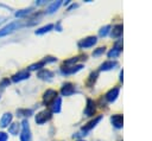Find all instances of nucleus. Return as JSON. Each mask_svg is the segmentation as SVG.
<instances>
[{
    "label": "nucleus",
    "instance_id": "obj_1",
    "mask_svg": "<svg viewBox=\"0 0 152 141\" xmlns=\"http://www.w3.org/2000/svg\"><path fill=\"white\" fill-rule=\"evenodd\" d=\"M23 26V24L20 23V21H12V23H10L8 25H6V26H4L1 30H0V37H5V36H7V34H11V33H13L15 30H18L19 27H21Z\"/></svg>",
    "mask_w": 152,
    "mask_h": 141
},
{
    "label": "nucleus",
    "instance_id": "obj_2",
    "mask_svg": "<svg viewBox=\"0 0 152 141\" xmlns=\"http://www.w3.org/2000/svg\"><path fill=\"white\" fill-rule=\"evenodd\" d=\"M20 141H32V134H31V129H30V124L27 120H23L21 122Z\"/></svg>",
    "mask_w": 152,
    "mask_h": 141
},
{
    "label": "nucleus",
    "instance_id": "obj_3",
    "mask_svg": "<svg viewBox=\"0 0 152 141\" xmlns=\"http://www.w3.org/2000/svg\"><path fill=\"white\" fill-rule=\"evenodd\" d=\"M51 117H52L51 111H49V110H42V111H39V113L36 115L34 121H36L37 124H43V123L50 121Z\"/></svg>",
    "mask_w": 152,
    "mask_h": 141
},
{
    "label": "nucleus",
    "instance_id": "obj_4",
    "mask_svg": "<svg viewBox=\"0 0 152 141\" xmlns=\"http://www.w3.org/2000/svg\"><path fill=\"white\" fill-rule=\"evenodd\" d=\"M56 98H57V91H56V90H52V89H48V90L44 92V95H43V102H44V104H46V105H51L52 102H53Z\"/></svg>",
    "mask_w": 152,
    "mask_h": 141
},
{
    "label": "nucleus",
    "instance_id": "obj_5",
    "mask_svg": "<svg viewBox=\"0 0 152 141\" xmlns=\"http://www.w3.org/2000/svg\"><path fill=\"white\" fill-rule=\"evenodd\" d=\"M96 41H97V38L90 36V37H87V38L80 40V41H78V47H80V49H87V47L94 46V45L96 44Z\"/></svg>",
    "mask_w": 152,
    "mask_h": 141
},
{
    "label": "nucleus",
    "instance_id": "obj_6",
    "mask_svg": "<svg viewBox=\"0 0 152 141\" xmlns=\"http://www.w3.org/2000/svg\"><path fill=\"white\" fill-rule=\"evenodd\" d=\"M28 77H30V71L28 70H20V71H18L17 73H14L12 76V82L18 83V82H21L24 79H27Z\"/></svg>",
    "mask_w": 152,
    "mask_h": 141
},
{
    "label": "nucleus",
    "instance_id": "obj_7",
    "mask_svg": "<svg viewBox=\"0 0 152 141\" xmlns=\"http://www.w3.org/2000/svg\"><path fill=\"white\" fill-rule=\"evenodd\" d=\"M81 69H82V65L81 64L80 65H71V66L65 65V66H62L61 68V72L63 75H71V73H75L77 71H80Z\"/></svg>",
    "mask_w": 152,
    "mask_h": 141
},
{
    "label": "nucleus",
    "instance_id": "obj_8",
    "mask_svg": "<svg viewBox=\"0 0 152 141\" xmlns=\"http://www.w3.org/2000/svg\"><path fill=\"white\" fill-rule=\"evenodd\" d=\"M12 120H13V115L11 113H5L0 118V127L1 128H7L12 123Z\"/></svg>",
    "mask_w": 152,
    "mask_h": 141
},
{
    "label": "nucleus",
    "instance_id": "obj_9",
    "mask_svg": "<svg viewBox=\"0 0 152 141\" xmlns=\"http://www.w3.org/2000/svg\"><path fill=\"white\" fill-rule=\"evenodd\" d=\"M95 102L91 100V98H88L87 100V105H86V109H84V114L87 116H94L95 114Z\"/></svg>",
    "mask_w": 152,
    "mask_h": 141
},
{
    "label": "nucleus",
    "instance_id": "obj_10",
    "mask_svg": "<svg viewBox=\"0 0 152 141\" xmlns=\"http://www.w3.org/2000/svg\"><path fill=\"white\" fill-rule=\"evenodd\" d=\"M119 91H120V89H119L118 86H115V88L110 89V90L104 95V98H106L108 102H114V101L116 100L118 95H119Z\"/></svg>",
    "mask_w": 152,
    "mask_h": 141
},
{
    "label": "nucleus",
    "instance_id": "obj_11",
    "mask_svg": "<svg viewBox=\"0 0 152 141\" xmlns=\"http://www.w3.org/2000/svg\"><path fill=\"white\" fill-rule=\"evenodd\" d=\"M61 92H62L63 96H70V95H72V94L75 92L74 84H71V83H65V84H63V86H62V89H61Z\"/></svg>",
    "mask_w": 152,
    "mask_h": 141
},
{
    "label": "nucleus",
    "instance_id": "obj_12",
    "mask_svg": "<svg viewBox=\"0 0 152 141\" xmlns=\"http://www.w3.org/2000/svg\"><path fill=\"white\" fill-rule=\"evenodd\" d=\"M101 118H102V116H101V115H100V116H96L95 118H93L91 121H89L87 124H84V126L82 127V130H83V132H88V130L93 129V128H94V127H95V126L101 121Z\"/></svg>",
    "mask_w": 152,
    "mask_h": 141
},
{
    "label": "nucleus",
    "instance_id": "obj_13",
    "mask_svg": "<svg viewBox=\"0 0 152 141\" xmlns=\"http://www.w3.org/2000/svg\"><path fill=\"white\" fill-rule=\"evenodd\" d=\"M20 127L21 124L19 122H12L7 128H8V133L12 134V135H18L19 134V130H20Z\"/></svg>",
    "mask_w": 152,
    "mask_h": 141
},
{
    "label": "nucleus",
    "instance_id": "obj_14",
    "mask_svg": "<svg viewBox=\"0 0 152 141\" xmlns=\"http://www.w3.org/2000/svg\"><path fill=\"white\" fill-rule=\"evenodd\" d=\"M121 49H122V45H121V41H119V43H116L115 44V46L108 52V57L109 58H114V57H116L119 53H120V51H121Z\"/></svg>",
    "mask_w": 152,
    "mask_h": 141
},
{
    "label": "nucleus",
    "instance_id": "obj_15",
    "mask_svg": "<svg viewBox=\"0 0 152 141\" xmlns=\"http://www.w3.org/2000/svg\"><path fill=\"white\" fill-rule=\"evenodd\" d=\"M37 76H38L39 78H42V79H50V78L53 77V72L50 71V70H40V71L37 73Z\"/></svg>",
    "mask_w": 152,
    "mask_h": 141
},
{
    "label": "nucleus",
    "instance_id": "obj_16",
    "mask_svg": "<svg viewBox=\"0 0 152 141\" xmlns=\"http://www.w3.org/2000/svg\"><path fill=\"white\" fill-rule=\"evenodd\" d=\"M61 105H62V98L61 97H57L52 104H51V110L52 113H59L61 111Z\"/></svg>",
    "mask_w": 152,
    "mask_h": 141
},
{
    "label": "nucleus",
    "instance_id": "obj_17",
    "mask_svg": "<svg viewBox=\"0 0 152 141\" xmlns=\"http://www.w3.org/2000/svg\"><path fill=\"white\" fill-rule=\"evenodd\" d=\"M110 120H112V123H113L116 128H121V127H122V116H121V115H119V114L113 115Z\"/></svg>",
    "mask_w": 152,
    "mask_h": 141
},
{
    "label": "nucleus",
    "instance_id": "obj_18",
    "mask_svg": "<svg viewBox=\"0 0 152 141\" xmlns=\"http://www.w3.org/2000/svg\"><path fill=\"white\" fill-rule=\"evenodd\" d=\"M118 65V63L116 62H113V60H108V62H104L103 64H101V66H100V70H102V71H106V70H110V69H113L114 66H116Z\"/></svg>",
    "mask_w": 152,
    "mask_h": 141
},
{
    "label": "nucleus",
    "instance_id": "obj_19",
    "mask_svg": "<svg viewBox=\"0 0 152 141\" xmlns=\"http://www.w3.org/2000/svg\"><path fill=\"white\" fill-rule=\"evenodd\" d=\"M52 28H53V25H52V24H48V25H45V26H43V27L38 28V30L36 31V34H44V33H46V32L51 31Z\"/></svg>",
    "mask_w": 152,
    "mask_h": 141
},
{
    "label": "nucleus",
    "instance_id": "obj_20",
    "mask_svg": "<svg viewBox=\"0 0 152 141\" xmlns=\"http://www.w3.org/2000/svg\"><path fill=\"white\" fill-rule=\"evenodd\" d=\"M17 115L18 116H23V117H25V116H31L32 115V110L31 109H24V108H20V109H17Z\"/></svg>",
    "mask_w": 152,
    "mask_h": 141
},
{
    "label": "nucleus",
    "instance_id": "obj_21",
    "mask_svg": "<svg viewBox=\"0 0 152 141\" xmlns=\"http://www.w3.org/2000/svg\"><path fill=\"white\" fill-rule=\"evenodd\" d=\"M61 5H62V1H56V2H52V4H51L49 7H48V11H46V12H48L49 14H51V13H53L56 9H58V7H59Z\"/></svg>",
    "mask_w": 152,
    "mask_h": 141
},
{
    "label": "nucleus",
    "instance_id": "obj_22",
    "mask_svg": "<svg viewBox=\"0 0 152 141\" xmlns=\"http://www.w3.org/2000/svg\"><path fill=\"white\" fill-rule=\"evenodd\" d=\"M122 33V25H115L113 27V31H112V36L113 37H120Z\"/></svg>",
    "mask_w": 152,
    "mask_h": 141
},
{
    "label": "nucleus",
    "instance_id": "obj_23",
    "mask_svg": "<svg viewBox=\"0 0 152 141\" xmlns=\"http://www.w3.org/2000/svg\"><path fill=\"white\" fill-rule=\"evenodd\" d=\"M31 8H25V9H20V11H18V12H15V17L17 18H23V17H26V15H28L30 13H31Z\"/></svg>",
    "mask_w": 152,
    "mask_h": 141
},
{
    "label": "nucleus",
    "instance_id": "obj_24",
    "mask_svg": "<svg viewBox=\"0 0 152 141\" xmlns=\"http://www.w3.org/2000/svg\"><path fill=\"white\" fill-rule=\"evenodd\" d=\"M96 78H97V72H91L90 76H89V78H88V81H87V85L88 86H91L95 83Z\"/></svg>",
    "mask_w": 152,
    "mask_h": 141
},
{
    "label": "nucleus",
    "instance_id": "obj_25",
    "mask_svg": "<svg viewBox=\"0 0 152 141\" xmlns=\"http://www.w3.org/2000/svg\"><path fill=\"white\" fill-rule=\"evenodd\" d=\"M44 64H45V62H44V60L38 62V63H34V64H32V65H30V66H28V70H37V69H40V68H43V66H44Z\"/></svg>",
    "mask_w": 152,
    "mask_h": 141
},
{
    "label": "nucleus",
    "instance_id": "obj_26",
    "mask_svg": "<svg viewBox=\"0 0 152 141\" xmlns=\"http://www.w3.org/2000/svg\"><path fill=\"white\" fill-rule=\"evenodd\" d=\"M109 28H110V26H109V25H107V26L102 27V28L100 30V36H101V37H104V36H107V33L109 32Z\"/></svg>",
    "mask_w": 152,
    "mask_h": 141
},
{
    "label": "nucleus",
    "instance_id": "obj_27",
    "mask_svg": "<svg viewBox=\"0 0 152 141\" xmlns=\"http://www.w3.org/2000/svg\"><path fill=\"white\" fill-rule=\"evenodd\" d=\"M10 83H11V81H10L8 78H4V79L0 82V86H1V88H6V86L10 85Z\"/></svg>",
    "mask_w": 152,
    "mask_h": 141
},
{
    "label": "nucleus",
    "instance_id": "obj_28",
    "mask_svg": "<svg viewBox=\"0 0 152 141\" xmlns=\"http://www.w3.org/2000/svg\"><path fill=\"white\" fill-rule=\"evenodd\" d=\"M104 52V47H99L97 50H95L94 52H93V56H99V55H101V53H103Z\"/></svg>",
    "mask_w": 152,
    "mask_h": 141
},
{
    "label": "nucleus",
    "instance_id": "obj_29",
    "mask_svg": "<svg viewBox=\"0 0 152 141\" xmlns=\"http://www.w3.org/2000/svg\"><path fill=\"white\" fill-rule=\"evenodd\" d=\"M8 140V135L5 132H0V141H7Z\"/></svg>",
    "mask_w": 152,
    "mask_h": 141
},
{
    "label": "nucleus",
    "instance_id": "obj_30",
    "mask_svg": "<svg viewBox=\"0 0 152 141\" xmlns=\"http://www.w3.org/2000/svg\"><path fill=\"white\" fill-rule=\"evenodd\" d=\"M80 141H82V140H80Z\"/></svg>",
    "mask_w": 152,
    "mask_h": 141
}]
</instances>
